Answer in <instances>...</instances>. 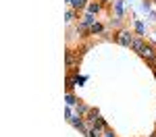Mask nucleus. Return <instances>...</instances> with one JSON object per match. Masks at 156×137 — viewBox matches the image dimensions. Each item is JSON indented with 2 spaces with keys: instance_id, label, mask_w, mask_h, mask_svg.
I'll list each match as a JSON object with an SVG mask.
<instances>
[{
  "instance_id": "nucleus-3",
  "label": "nucleus",
  "mask_w": 156,
  "mask_h": 137,
  "mask_svg": "<svg viewBox=\"0 0 156 137\" xmlns=\"http://www.w3.org/2000/svg\"><path fill=\"white\" fill-rule=\"evenodd\" d=\"M144 46H146V44H144V37H142V36H137L135 39H133V44H131V48L135 50L137 54H140V50L144 48Z\"/></svg>"
},
{
  "instance_id": "nucleus-15",
  "label": "nucleus",
  "mask_w": 156,
  "mask_h": 137,
  "mask_svg": "<svg viewBox=\"0 0 156 137\" xmlns=\"http://www.w3.org/2000/svg\"><path fill=\"white\" fill-rule=\"evenodd\" d=\"M154 2H156V0H154Z\"/></svg>"
},
{
  "instance_id": "nucleus-8",
  "label": "nucleus",
  "mask_w": 156,
  "mask_h": 137,
  "mask_svg": "<svg viewBox=\"0 0 156 137\" xmlns=\"http://www.w3.org/2000/svg\"><path fill=\"white\" fill-rule=\"evenodd\" d=\"M92 23H94V15H90V12H87L83 19H81V25H83V27H90Z\"/></svg>"
},
{
  "instance_id": "nucleus-10",
  "label": "nucleus",
  "mask_w": 156,
  "mask_h": 137,
  "mask_svg": "<svg viewBox=\"0 0 156 137\" xmlns=\"http://www.w3.org/2000/svg\"><path fill=\"white\" fill-rule=\"evenodd\" d=\"M67 104H69V106H77V98H75V96H73L71 91H69V94H67Z\"/></svg>"
},
{
  "instance_id": "nucleus-6",
  "label": "nucleus",
  "mask_w": 156,
  "mask_h": 137,
  "mask_svg": "<svg viewBox=\"0 0 156 137\" xmlns=\"http://www.w3.org/2000/svg\"><path fill=\"white\" fill-rule=\"evenodd\" d=\"M85 2H87V0H71L69 4H71L75 11H79V9H83V6H85Z\"/></svg>"
},
{
  "instance_id": "nucleus-2",
  "label": "nucleus",
  "mask_w": 156,
  "mask_h": 137,
  "mask_svg": "<svg viewBox=\"0 0 156 137\" xmlns=\"http://www.w3.org/2000/svg\"><path fill=\"white\" fill-rule=\"evenodd\" d=\"M140 56H142L146 62L154 60V58H156V46H154V44H146L144 48L140 50Z\"/></svg>"
},
{
  "instance_id": "nucleus-4",
  "label": "nucleus",
  "mask_w": 156,
  "mask_h": 137,
  "mask_svg": "<svg viewBox=\"0 0 156 137\" xmlns=\"http://www.w3.org/2000/svg\"><path fill=\"white\" fill-rule=\"evenodd\" d=\"M92 110V108H87L85 104H81V102H77V114L79 116H87V112Z\"/></svg>"
},
{
  "instance_id": "nucleus-12",
  "label": "nucleus",
  "mask_w": 156,
  "mask_h": 137,
  "mask_svg": "<svg viewBox=\"0 0 156 137\" xmlns=\"http://www.w3.org/2000/svg\"><path fill=\"white\" fill-rule=\"evenodd\" d=\"M65 19H67V21H73V19H75V9H71V11H67V15H65Z\"/></svg>"
},
{
  "instance_id": "nucleus-13",
  "label": "nucleus",
  "mask_w": 156,
  "mask_h": 137,
  "mask_svg": "<svg viewBox=\"0 0 156 137\" xmlns=\"http://www.w3.org/2000/svg\"><path fill=\"white\" fill-rule=\"evenodd\" d=\"M135 31H137V36H142V33H144V23L137 21V23H135Z\"/></svg>"
},
{
  "instance_id": "nucleus-5",
  "label": "nucleus",
  "mask_w": 156,
  "mask_h": 137,
  "mask_svg": "<svg viewBox=\"0 0 156 137\" xmlns=\"http://www.w3.org/2000/svg\"><path fill=\"white\" fill-rule=\"evenodd\" d=\"M65 60H67V67H69V69H73V67H75V54H73V52H67V54H65Z\"/></svg>"
},
{
  "instance_id": "nucleus-11",
  "label": "nucleus",
  "mask_w": 156,
  "mask_h": 137,
  "mask_svg": "<svg viewBox=\"0 0 156 137\" xmlns=\"http://www.w3.org/2000/svg\"><path fill=\"white\" fill-rule=\"evenodd\" d=\"M115 11H117V17H121V15H123V0L115 2Z\"/></svg>"
},
{
  "instance_id": "nucleus-1",
  "label": "nucleus",
  "mask_w": 156,
  "mask_h": 137,
  "mask_svg": "<svg viewBox=\"0 0 156 137\" xmlns=\"http://www.w3.org/2000/svg\"><path fill=\"white\" fill-rule=\"evenodd\" d=\"M115 39H117V44H121V46H125V48H131V44H133V39H135V37H133L131 31L123 29V31H119V33H117V37H115Z\"/></svg>"
},
{
  "instance_id": "nucleus-14",
  "label": "nucleus",
  "mask_w": 156,
  "mask_h": 137,
  "mask_svg": "<svg viewBox=\"0 0 156 137\" xmlns=\"http://www.w3.org/2000/svg\"><path fill=\"white\" fill-rule=\"evenodd\" d=\"M102 137H117V135H115V131H110V129H106V131L102 133Z\"/></svg>"
},
{
  "instance_id": "nucleus-9",
  "label": "nucleus",
  "mask_w": 156,
  "mask_h": 137,
  "mask_svg": "<svg viewBox=\"0 0 156 137\" xmlns=\"http://www.w3.org/2000/svg\"><path fill=\"white\" fill-rule=\"evenodd\" d=\"M100 9H102V6H100L98 2H92V4L87 6V12H90V15H94V12H98V11H100Z\"/></svg>"
},
{
  "instance_id": "nucleus-7",
  "label": "nucleus",
  "mask_w": 156,
  "mask_h": 137,
  "mask_svg": "<svg viewBox=\"0 0 156 137\" xmlns=\"http://www.w3.org/2000/svg\"><path fill=\"white\" fill-rule=\"evenodd\" d=\"M87 31H90L92 36H94V33H100V31H102V25L100 23H92L90 27H87Z\"/></svg>"
}]
</instances>
